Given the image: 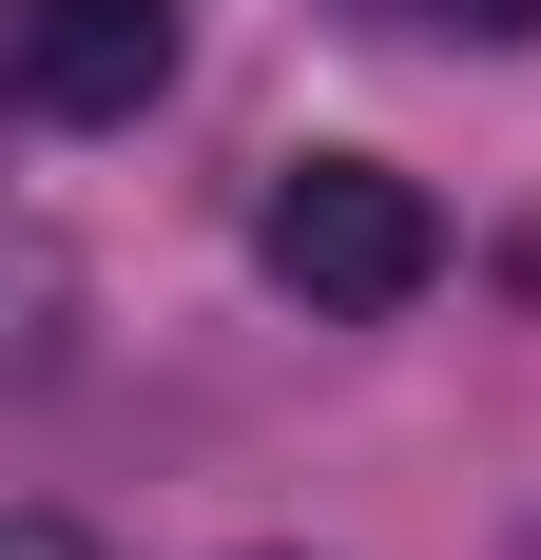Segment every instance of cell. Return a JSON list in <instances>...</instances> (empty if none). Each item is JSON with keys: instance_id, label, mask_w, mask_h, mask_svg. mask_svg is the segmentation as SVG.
Returning <instances> with one entry per match:
<instances>
[{"instance_id": "obj_1", "label": "cell", "mask_w": 541, "mask_h": 560, "mask_svg": "<svg viewBox=\"0 0 541 560\" xmlns=\"http://www.w3.org/2000/svg\"><path fill=\"white\" fill-rule=\"evenodd\" d=\"M252 252H270L290 310L387 329V310H426L445 213H426V174H387V155H290V174H270V213H252Z\"/></svg>"}, {"instance_id": "obj_2", "label": "cell", "mask_w": 541, "mask_h": 560, "mask_svg": "<svg viewBox=\"0 0 541 560\" xmlns=\"http://www.w3.org/2000/svg\"><path fill=\"white\" fill-rule=\"evenodd\" d=\"M156 78H174V0H20V97L58 136L156 116Z\"/></svg>"}, {"instance_id": "obj_3", "label": "cell", "mask_w": 541, "mask_h": 560, "mask_svg": "<svg viewBox=\"0 0 541 560\" xmlns=\"http://www.w3.org/2000/svg\"><path fill=\"white\" fill-rule=\"evenodd\" d=\"M387 39H541V0H368Z\"/></svg>"}, {"instance_id": "obj_4", "label": "cell", "mask_w": 541, "mask_h": 560, "mask_svg": "<svg viewBox=\"0 0 541 560\" xmlns=\"http://www.w3.org/2000/svg\"><path fill=\"white\" fill-rule=\"evenodd\" d=\"M20 560H78V541H20Z\"/></svg>"}]
</instances>
